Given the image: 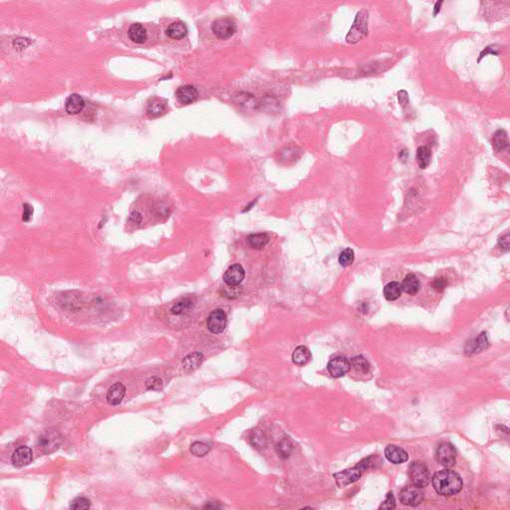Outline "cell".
<instances>
[{
	"mask_svg": "<svg viewBox=\"0 0 510 510\" xmlns=\"http://www.w3.org/2000/svg\"><path fill=\"white\" fill-rule=\"evenodd\" d=\"M432 481L434 488L441 495H454L463 489L464 486L461 475L449 469L435 473Z\"/></svg>",
	"mask_w": 510,
	"mask_h": 510,
	"instance_id": "6da1fadb",
	"label": "cell"
},
{
	"mask_svg": "<svg viewBox=\"0 0 510 510\" xmlns=\"http://www.w3.org/2000/svg\"><path fill=\"white\" fill-rule=\"evenodd\" d=\"M378 459V456H369V458L361 461L353 468H349L344 471L335 473L334 478L336 479L337 486L339 488H345L348 485L356 482L361 478V476L367 469L376 466Z\"/></svg>",
	"mask_w": 510,
	"mask_h": 510,
	"instance_id": "7a4b0ae2",
	"label": "cell"
},
{
	"mask_svg": "<svg viewBox=\"0 0 510 510\" xmlns=\"http://www.w3.org/2000/svg\"><path fill=\"white\" fill-rule=\"evenodd\" d=\"M369 13L367 10H361L357 13L351 29L346 36V41L350 44H356L364 39L368 34Z\"/></svg>",
	"mask_w": 510,
	"mask_h": 510,
	"instance_id": "3957f363",
	"label": "cell"
},
{
	"mask_svg": "<svg viewBox=\"0 0 510 510\" xmlns=\"http://www.w3.org/2000/svg\"><path fill=\"white\" fill-rule=\"evenodd\" d=\"M409 475L413 485L420 488L426 487L429 481H431V473H429L428 468L424 464L420 462H416L411 465Z\"/></svg>",
	"mask_w": 510,
	"mask_h": 510,
	"instance_id": "277c9868",
	"label": "cell"
},
{
	"mask_svg": "<svg viewBox=\"0 0 510 510\" xmlns=\"http://www.w3.org/2000/svg\"><path fill=\"white\" fill-rule=\"evenodd\" d=\"M213 34L220 39H228L236 32V24L230 18H219L211 24Z\"/></svg>",
	"mask_w": 510,
	"mask_h": 510,
	"instance_id": "5b68a950",
	"label": "cell"
},
{
	"mask_svg": "<svg viewBox=\"0 0 510 510\" xmlns=\"http://www.w3.org/2000/svg\"><path fill=\"white\" fill-rule=\"evenodd\" d=\"M227 325V317L222 309L213 310L206 320L207 329L212 334L222 333Z\"/></svg>",
	"mask_w": 510,
	"mask_h": 510,
	"instance_id": "8992f818",
	"label": "cell"
},
{
	"mask_svg": "<svg viewBox=\"0 0 510 510\" xmlns=\"http://www.w3.org/2000/svg\"><path fill=\"white\" fill-rule=\"evenodd\" d=\"M399 500L402 504L415 507L422 502L423 493L421 492L420 488H417L413 485L410 487H406L400 490Z\"/></svg>",
	"mask_w": 510,
	"mask_h": 510,
	"instance_id": "52a82bcc",
	"label": "cell"
},
{
	"mask_svg": "<svg viewBox=\"0 0 510 510\" xmlns=\"http://www.w3.org/2000/svg\"><path fill=\"white\" fill-rule=\"evenodd\" d=\"M456 451L449 443H443L437 450V461L444 467H452L455 465Z\"/></svg>",
	"mask_w": 510,
	"mask_h": 510,
	"instance_id": "ba28073f",
	"label": "cell"
},
{
	"mask_svg": "<svg viewBox=\"0 0 510 510\" xmlns=\"http://www.w3.org/2000/svg\"><path fill=\"white\" fill-rule=\"evenodd\" d=\"M327 369L330 375L334 378H340L345 376L351 369V363L346 357H335L328 363Z\"/></svg>",
	"mask_w": 510,
	"mask_h": 510,
	"instance_id": "9c48e42d",
	"label": "cell"
},
{
	"mask_svg": "<svg viewBox=\"0 0 510 510\" xmlns=\"http://www.w3.org/2000/svg\"><path fill=\"white\" fill-rule=\"evenodd\" d=\"M245 271L240 264H233L225 271L223 280L228 286H237L244 279Z\"/></svg>",
	"mask_w": 510,
	"mask_h": 510,
	"instance_id": "30bf717a",
	"label": "cell"
},
{
	"mask_svg": "<svg viewBox=\"0 0 510 510\" xmlns=\"http://www.w3.org/2000/svg\"><path fill=\"white\" fill-rule=\"evenodd\" d=\"M61 443L60 436L55 432H48L39 438L38 445L45 452H53L58 448Z\"/></svg>",
	"mask_w": 510,
	"mask_h": 510,
	"instance_id": "8fae6325",
	"label": "cell"
},
{
	"mask_svg": "<svg viewBox=\"0 0 510 510\" xmlns=\"http://www.w3.org/2000/svg\"><path fill=\"white\" fill-rule=\"evenodd\" d=\"M33 460L32 449L28 446L18 447L11 456L12 464L17 467H23L28 466Z\"/></svg>",
	"mask_w": 510,
	"mask_h": 510,
	"instance_id": "7c38bea8",
	"label": "cell"
},
{
	"mask_svg": "<svg viewBox=\"0 0 510 510\" xmlns=\"http://www.w3.org/2000/svg\"><path fill=\"white\" fill-rule=\"evenodd\" d=\"M385 455L389 462L399 465V464H404L409 460L408 452L397 445L390 444L385 449Z\"/></svg>",
	"mask_w": 510,
	"mask_h": 510,
	"instance_id": "4fadbf2b",
	"label": "cell"
},
{
	"mask_svg": "<svg viewBox=\"0 0 510 510\" xmlns=\"http://www.w3.org/2000/svg\"><path fill=\"white\" fill-rule=\"evenodd\" d=\"M198 90L192 85H184L179 87L176 92V97L180 104L189 105L198 99Z\"/></svg>",
	"mask_w": 510,
	"mask_h": 510,
	"instance_id": "5bb4252c",
	"label": "cell"
},
{
	"mask_svg": "<svg viewBox=\"0 0 510 510\" xmlns=\"http://www.w3.org/2000/svg\"><path fill=\"white\" fill-rule=\"evenodd\" d=\"M126 395V387L122 383H115L110 387L107 393V401L111 406H117L121 404Z\"/></svg>",
	"mask_w": 510,
	"mask_h": 510,
	"instance_id": "9a60e30c",
	"label": "cell"
},
{
	"mask_svg": "<svg viewBox=\"0 0 510 510\" xmlns=\"http://www.w3.org/2000/svg\"><path fill=\"white\" fill-rule=\"evenodd\" d=\"M168 111V103L166 100L160 98L152 99L147 107V113L149 116L156 118L163 116Z\"/></svg>",
	"mask_w": 510,
	"mask_h": 510,
	"instance_id": "2e32d148",
	"label": "cell"
},
{
	"mask_svg": "<svg viewBox=\"0 0 510 510\" xmlns=\"http://www.w3.org/2000/svg\"><path fill=\"white\" fill-rule=\"evenodd\" d=\"M84 107H85V102H84L83 98L78 94L70 95L65 102L66 112L70 115H76V114H79L80 112H82Z\"/></svg>",
	"mask_w": 510,
	"mask_h": 510,
	"instance_id": "e0dca14e",
	"label": "cell"
},
{
	"mask_svg": "<svg viewBox=\"0 0 510 510\" xmlns=\"http://www.w3.org/2000/svg\"><path fill=\"white\" fill-rule=\"evenodd\" d=\"M204 356L200 352H195L187 355L182 361V368L186 373L197 370L203 362Z\"/></svg>",
	"mask_w": 510,
	"mask_h": 510,
	"instance_id": "ac0fdd59",
	"label": "cell"
},
{
	"mask_svg": "<svg viewBox=\"0 0 510 510\" xmlns=\"http://www.w3.org/2000/svg\"><path fill=\"white\" fill-rule=\"evenodd\" d=\"M128 35L133 42L138 43V44H142V43L146 42V40L148 38L146 28L140 23H135V24L131 25V27L129 28V31H128Z\"/></svg>",
	"mask_w": 510,
	"mask_h": 510,
	"instance_id": "d6986e66",
	"label": "cell"
},
{
	"mask_svg": "<svg viewBox=\"0 0 510 510\" xmlns=\"http://www.w3.org/2000/svg\"><path fill=\"white\" fill-rule=\"evenodd\" d=\"M166 33L172 39H176V40L182 39L187 34V27L183 22H180V21L174 22L169 26Z\"/></svg>",
	"mask_w": 510,
	"mask_h": 510,
	"instance_id": "ffe728a7",
	"label": "cell"
},
{
	"mask_svg": "<svg viewBox=\"0 0 510 510\" xmlns=\"http://www.w3.org/2000/svg\"><path fill=\"white\" fill-rule=\"evenodd\" d=\"M311 352L309 349L305 346H299L295 349L293 354H292V361L294 364L298 366L306 365L311 360Z\"/></svg>",
	"mask_w": 510,
	"mask_h": 510,
	"instance_id": "44dd1931",
	"label": "cell"
},
{
	"mask_svg": "<svg viewBox=\"0 0 510 510\" xmlns=\"http://www.w3.org/2000/svg\"><path fill=\"white\" fill-rule=\"evenodd\" d=\"M509 145V141H508V135H507V132L505 130H497L494 133H493V137H492V146H493V149L496 151V152H501V151H504Z\"/></svg>",
	"mask_w": 510,
	"mask_h": 510,
	"instance_id": "7402d4cb",
	"label": "cell"
},
{
	"mask_svg": "<svg viewBox=\"0 0 510 510\" xmlns=\"http://www.w3.org/2000/svg\"><path fill=\"white\" fill-rule=\"evenodd\" d=\"M401 290L410 295H415L420 290V280L415 274H408L401 283Z\"/></svg>",
	"mask_w": 510,
	"mask_h": 510,
	"instance_id": "603a6c76",
	"label": "cell"
},
{
	"mask_svg": "<svg viewBox=\"0 0 510 510\" xmlns=\"http://www.w3.org/2000/svg\"><path fill=\"white\" fill-rule=\"evenodd\" d=\"M431 149L427 146H421L417 150V162L421 169L424 170L428 167L429 163H431Z\"/></svg>",
	"mask_w": 510,
	"mask_h": 510,
	"instance_id": "cb8c5ba5",
	"label": "cell"
},
{
	"mask_svg": "<svg viewBox=\"0 0 510 510\" xmlns=\"http://www.w3.org/2000/svg\"><path fill=\"white\" fill-rule=\"evenodd\" d=\"M401 286L399 282L393 281L388 283L384 288L385 298L389 301H395L399 299L401 295Z\"/></svg>",
	"mask_w": 510,
	"mask_h": 510,
	"instance_id": "d4e9b609",
	"label": "cell"
},
{
	"mask_svg": "<svg viewBox=\"0 0 510 510\" xmlns=\"http://www.w3.org/2000/svg\"><path fill=\"white\" fill-rule=\"evenodd\" d=\"M247 241L253 249H261L269 243V236L266 233H254L247 237Z\"/></svg>",
	"mask_w": 510,
	"mask_h": 510,
	"instance_id": "484cf974",
	"label": "cell"
},
{
	"mask_svg": "<svg viewBox=\"0 0 510 510\" xmlns=\"http://www.w3.org/2000/svg\"><path fill=\"white\" fill-rule=\"evenodd\" d=\"M194 305H195V303L192 298L185 297V298L179 300L178 302H177L176 304H174V306L171 309V313L174 315L184 314L186 312L191 311L193 309Z\"/></svg>",
	"mask_w": 510,
	"mask_h": 510,
	"instance_id": "4316f807",
	"label": "cell"
},
{
	"mask_svg": "<svg viewBox=\"0 0 510 510\" xmlns=\"http://www.w3.org/2000/svg\"><path fill=\"white\" fill-rule=\"evenodd\" d=\"M292 449H293V445L288 438L283 439L277 445V452L283 459L289 458V455L292 452Z\"/></svg>",
	"mask_w": 510,
	"mask_h": 510,
	"instance_id": "83f0119b",
	"label": "cell"
},
{
	"mask_svg": "<svg viewBox=\"0 0 510 510\" xmlns=\"http://www.w3.org/2000/svg\"><path fill=\"white\" fill-rule=\"evenodd\" d=\"M350 363H351V367L360 373H367L370 369L369 362L363 356L354 357Z\"/></svg>",
	"mask_w": 510,
	"mask_h": 510,
	"instance_id": "f1b7e54d",
	"label": "cell"
},
{
	"mask_svg": "<svg viewBox=\"0 0 510 510\" xmlns=\"http://www.w3.org/2000/svg\"><path fill=\"white\" fill-rule=\"evenodd\" d=\"M354 259H355V253L353 251V249L351 248H346L345 250H343L339 256V263L341 266L343 267H348L352 265V263L354 262Z\"/></svg>",
	"mask_w": 510,
	"mask_h": 510,
	"instance_id": "f546056e",
	"label": "cell"
},
{
	"mask_svg": "<svg viewBox=\"0 0 510 510\" xmlns=\"http://www.w3.org/2000/svg\"><path fill=\"white\" fill-rule=\"evenodd\" d=\"M209 450H210V446L201 442H196L191 446L192 453L196 456H200V458L207 454L209 452Z\"/></svg>",
	"mask_w": 510,
	"mask_h": 510,
	"instance_id": "4dcf8cb0",
	"label": "cell"
},
{
	"mask_svg": "<svg viewBox=\"0 0 510 510\" xmlns=\"http://www.w3.org/2000/svg\"><path fill=\"white\" fill-rule=\"evenodd\" d=\"M250 442L254 447H263L265 445L266 439L261 429H254L250 436Z\"/></svg>",
	"mask_w": 510,
	"mask_h": 510,
	"instance_id": "1f68e13d",
	"label": "cell"
},
{
	"mask_svg": "<svg viewBox=\"0 0 510 510\" xmlns=\"http://www.w3.org/2000/svg\"><path fill=\"white\" fill-rule=\"evenodd\" d=\"M146 388L149 391H162L164 388V383L162 379L158 377H152L146 382Z\"/></svg>",
	"mask_w": 510,
	"mask_h": 510,
	"instance_id": "d6a6232c",
	"label": "cell"
},
{
	"mask_svg": "<svg viewBox=\"0 0 510 510\" xmlns=\"http://www.w3.org/2000/svg\"><path fill=\"white\" fill-rule=\"evenodd\" d=\"M488 345V337L486 336V333H481L479 335V337L475 340V343L473 345V347L470 349V353L471 352H479L480 350H482V349H485Z\"/></svg>",
	"mask_w": 510,
	"mask_h": 510,
	"instance_id": "836d02e7",
	"label": "cell"
},
{
	"mask_svg": "<svg viewBox=\"0 0 510 510\" xmlns=\"http://www.w3.org/2000/svg\"><path fill=\"white\" fill-rule=\"evenodd\" d=\"M71 509H89L91 502L85 497H78L71 503Z\"/></svg>",
	"mask_w": 510,
	"mask_h": 510,
	"instance_id": "e575fe53",
	"label": "cell"
},
{
	"mask_svg": "<svg viewBox=\"0 0 510 510\" xmlns=\"http://www.w3.org/2000/svg\"><path fill=\"white\" fill-rule=\"evenodd\" d=\"M489 54H492V55H498L499 54V48L496 46V45H490V46H488L487 48L483 49L480 54H479V58L477 59V62L479 63L483 58H485L486 56L489 55Z\"/></svg>",
	"mask_w": 510,
	"mask_h": 510,
	"instance_id": "d590c367",
	"label": "cell"
},
{
	"mask_svg": "<svg viewBox=\"0 0 510 510\" xmlns=\"http://www.w3.org/2000/svg\"><path fill=\"white\" fill-rule=\"evenodd\" d=\"M396 508V500H395V497L393 495L392 492H389L385 501L382 503V505L380 506V509H388V510H392V509H395Z\"/></svg>",
	"mask_w": 510,
	"mask_h": 510,
	"instance_id": "8d00e7d4",
	"label": "cell"
},
{
	"mask_svg": "<svg viewBox=\"0 0 510 510\" xmlns=\"http://www.w3.org/2000/svg\"><path fill=\"white\" fill-rule=\"evenodd\" d=\"M398 100H399V103L401 108L405 109L406 107L410 104V98H409L408 92L405 91V90H400L398 93Z\"/></svg>",
	"mask_w": 510,
	"mask_h": 510,
	"instance_id": "74e56055",
	"label": "cell"
},
{
	"mask_svg": "<svg viewBox=\"0 0 510 510\" xmlns=\"http://www.w3.org/2000/svg\"><path fill=\"white\" fill-rule=\"evenodd\" d=\"M32 214H33V208L31 205H29L28 203H25L23 204V217H22V220L23 222H29L30 219L32 218Z\"/></svg>",
	"mask_w": 510,
	"mask_h": 510,
	"instance_id": "f35d334b",
	"label": "cell"
},
{
	"mask_svg": "<svg viewBox=\"0 0 510 510\" xmlns=\"http://www.w3.org/2000/svg\"><path fill=\"white\" fill-rule=\"evenodd\" d=\"M498 244H499V246L505 250H508L509 248V235L508 233H505L504 235H502L499 239H498Z\"/></svg>",
	"mask_w": 510,
	"mask_h": 510,
	"instance_id": "ab89813d",
	"label": "cell"
},
{
	"mask_svg": "<svg viewBox=\"0 0 510 510\" xmlns=\"http://www.w3.org/2000/svg\"><path fill=\"white\" fill-rule=\"evenodd\" d=\"M446 285H447V282L444 278H437L434 281V287L438 291H443L446 287Z\"/></svg>",
	"mask_w": 510,
	"mask_h": 510,
	"instance_id": "60d3db41",
	"label": "cell"
},
{
	"mask_svg": "<svg viewBox=\"0 0 510 510\" xmlns=\"http://www.w3.org/2000/svg\"><path fill=\"white\" fill-rule=\"evenodd\" d=\"M130 221H131L133 223H140V222H142V216H141V214H140L139 212L135 211V212L131 213V216H130Z\"/></svg>",
	"mask_w": 510,
	"mask_h": 510,
	"instance_id": "b9f144b4",
	"label": "cell"
},
{
	"mask_svg": "<svg viewBox=\"0 0 510 510\" xmlns=\"http://www.w3.org/2000/svg\"><path fill=\"white\" fill-rule=\"evenodd\" d=\"M408 155H409L408 151L404 150V151H401V152L399 153V158L402 160V162H406V159H408Z\"/></svg>",
	"mask_w": 510,
	"mask_h": 510,
	"instance_id": "7bdbcfd3",
	"label": "cell"
},
{
	"mask_svg": "<svg viewBox=\"0 0 510 510\" xmlns=\"http://www.w3.org/2000/svg\"><path fill=\"white\" fill-rule=\"evenodd\" d=\"M443 3V1H440V2H437V3L435 4V7H434V8H435V9H434V15H435V16H436V15L441 11V7H442Z\"/></svg>",
	"mask_w": 510,
	"mask_h": 510,
	"instance_id": "ee69618b",
	"label": "cell"
}]
</instances>
